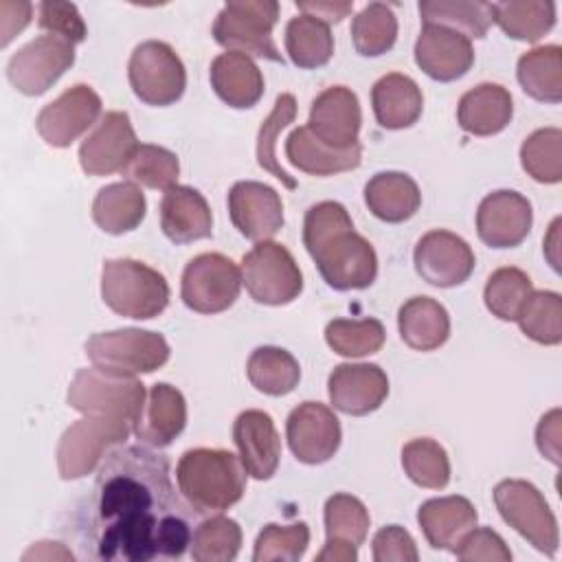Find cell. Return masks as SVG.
I'll use <instances>...</instances> for the list:
<instances>
[{"label": "cell", "mask_w": 562, "mask_h": 562, "mask_svg": "<svg viewBox=\"0 0 562 562\" xmlns=\"http://www.w3.org/2000/svg\"><path fill=\"white\" fill-rule=\"evenodd\" d=\"M520 331L538 345L562 342V299L551 290H533L516 318Z\"/></svg>", "instance_id": "obj_47"}, {"label": "cell", "mask_w": 562, "mask_h": 562, "mask_svg": "<svg viewBox=\"0 0 562 562\" xmlns=\"http://www.w3.org/2000/svg\"><path fill=\"white\" fill-rule=\"evenodd\" d=\"M209 79L213 92L235 110L257 105L266 90L263 75L252 57L233 50H226L211 61Z\"/></svg>", "instance_id": "obj_28"}, {"label": "cell", "mask_w": 562, "mask_h": 562, "mask_svg": "<svg viewBox=\"0 0 562 562\" xmlns=\"http://www.w3.org/2000/svg\"><path fill=\"white\" fill-rule=\"evenodd\" d=\"M536 446L542 457L560 465V408H551L540 417L536 428Z\"/></svg>", "instance_id": "obj_53"}, {"label": "cell", "mask_w": 562, "mask_h": 562, "mask_svg": "<svg viewBox=\"0 0 562 562\" xmlns=\"http://www.w3.org/2000/svg\"><path fill=\"white\" fill-rule=\"evenodd\" d=\"M169 353L162 334L138 327L99 331L86 340V356L92 367L116 375L154 373L169 360Z\"/></svg>", "instance_id": "obj_5"}, {"label": "cell", "mask_w": 562, "mask_h": 562, "mask_svg": "<svg viewBox=\"0 0 562 562\" xmlns=\"http://www.w3.org/2000/svg\"><path fill=\"white\" fill-rule=\"evenodd\" d=\"M285 158L310 176H334L360 167L362 147L358 143L349 149H334L321 143L307 125H301L285 138Z\"/></svg>", "instance_id": "obj_31"}, {"label": "cell", "mask_w": 562, "mask_h": 562, "mask_svg": "<svg viewBox=\"0 0 562 562\" xmlns=\"http://www.w3.org/2000/svg\"><path fill=\"white\" fill-rule=\"evenodd\" d=\"M558 226H560V220H553V224H551V231H549V235H551V239L553 241H544V252H547V257H549V261H551V266L558 270V259H555V255H553V250L558 248L555 244H558Z\"/></svg>", "instance_id": "obj_56"}, {"label": "cell", "mask_w": 562, "mask_h": 562, "mask_svg": "<svg viewBox=\"0 0 562 562\" xmlns=\"http://www.w3.org/2000/svg\"><path fill=\"white\" fill-rule=\"evenodd\" d=\"M492 22L512 40L538 42L555 24V4L549 0L494 2Z\"/></svg>", "instance_id": "obj_36"}, {"label": "cell", "mask_w": 562, "mask_h": 562, "mask_svg": "<svg viewBox=\"0 0 562 562\" xmlns=\"http://www.w3.org/2000/svg\"><path fill=\"white\" fill-rule=\"evenodd\" d=\"M296 9L305 15H312L325 24H338L342 18H347L353 11V2L342 0H316V2H296Z\"/></svg>", "instance_id": "obj_55"}, {"label": "cell", "mask_w": 562, "mask_h": 562, "mask_svg": "<svg viewBox=\"0 0 562 562\" xmlns=\"http://www.w3.org/2000/svg\"><path fill=\"white\" fill-rule=\"evenodd\" d=\"M364 204L382 222L400 224L422 206L417 182L402 171H380L364 184Z\"/></svg>", "instance_id": "obj_32"}, {"label": "cell", "mask_w": 562, "mask_h": 562, "mask_svg": "<svg viewBox=\"0 0 562 562\" xmlns=\"http://www.w3.org/2000/svg\"><path fill=\"white\" fill-rule=\"evenodd\" d=\"M233 226L250 241H268L283 228L281 195L263 182L239 180L228 191Z\"/></svg>", "instance_id": "obj_19"}, {"label": "cell", "mask_w": 562, "mask_h": 562, "mask_svg": "<svg viewBox=\"0 0 562 562\" xmlns=\"http://www.w3.org/2000/svg\"><path fill=\"white\" fill-rule=\"evenodd\" d=\"M463 562H509L512 551L505 540L490 527H472L452 551Z\"/></svg>", "instance_id": "obj_51"}, {"label": "cell", "mask_w": 562, "mask_h": 562, "mask_svg": "<svg viewBox=\"0 0 562 562\" xmlns=\"http://www.w3.org/2000/svg\"><path fill=\"white\" fill-rule=\"evenodd\" d=\"M479 514L465 496L428 498L417 509V522L432 549L454 551L459 540L476 527Z\"/></svg>", "instance_id": "obj_27"}, {"label": "cell", "mask_w": 562, "mask_h": 562, "mask_svg": "<svg viewBox=\"0 0 562 562\" xmlns=\"http://www.w3.org/2000/svg\"><path fill=\"white\" fill-rule=\"evenodd\" d=\"M72 64L75 44L44 33L11 55L7 64V77L18 92L26 97H40L53 88Z\"/></svg>", "instance_id": "obj_13"}, {"label": "cell", "mask_w": 562, "mask_h": 562, "mask_svg": "<svg viewBox=\"0 0 562 562\" xmlns=\"http://www.w3.org/2000/svg\"><path fill=\"white\" fill-rule=\"evenodd\" d=\"M132 92L147 105L165 108L176 103L187 88V70L178 53L160 40L140 42L127 64Z\"/></svg>", "instance_id": "obj_11"}, {"label": "cell", "mask_w": 562, "mask_h": 562, "mask_svg": "<svg viewBox=\"0 0 562 562\" xmlns=\"http://www.w3.org/2000/svg\"><path fill=\"white\" fill-rule=\"evenodd\" d=\"M277 20L279 2L274 0H233L217 13L213 37L226 50L283 64V55L272 40Z\"/></svg>", "instance_id": "obj_6"}, {"label": "cell", "mask_w": 562, "mask_h": 562, "mask_svg": "<svg viewBox=\"0 0 562 562\" xmlns=\"http://www.w3.org/2000/svg\"><path fill=\"white\" fill-rule=\"evenodd\" d=\"M402 468L415 485L426 490H443L450 483L448 452L430 437H417L404 443Z\"/></svg>", "instance_id": "obj_40"}, {"label": "cell", "mask_w": 562, "mask_h": 562, "mask_svg": "<svg viewBox=\"0 0 562 562\" xmlns=\"http://www.w3.org/2000/svg\"><path fill=\"white\" fill-rule=\"evenodd\" d=\"M531 292H533V283L529 274L520 268L505 266L494 270L487 277L483 301H485V307L492 312V316L501 321H516L525 303L529 301Z\"/></svg>", "instance_id": "obj_41"}, {"label": "cell", "mask_w": 562, "mask_h": 562, "mask_svg": "<svg viewBox=\"0 0 562 562\" xmlns=\"http://www.w3.org/2000/svg\"><path fill=\"white\" fill-rule=\"evenodd\" d=\"M512 116L514 101L509 90L490 81L470 88L457 105V121L472 136H494L509 125Z\"/></svg>", "instance_id": "obj_29"}, {"label": "cell", "mask_w": 562, "mask_h": 562, "mask_svg": "<svg viewBox=\"0 0 562 562\" xmlns=\"http://www.w3.org/2000/svg\"><path fill=\"white\" fill-rule=\"evenodd\" d=\"M402 340L415 351L439 349L450 336L448 310L430 296H413L397 312Z\"/></svg>", "instance_id": "obj_33"}, {"label": "cell", "mask_w": 562, "mask_h": 562, "mask_svg": "<svg viewBox=\"0 0 562 562\" xmlns=\"http://www.w3.org/2000/svg\"><path fill=\"white\" fill-rule=\"evenodd\" d=\"M241 290V270L222 252L193 257L182 272V303L198 314H220L228 310Z\"/></svg>", "instance_id": "obj_12"}, {"label": "cell", "mask_w": 562, "mask_h": 562, "mask_svg": "<svg viewBox=\"0 0 562 562\" xmlns=\"http://www.w3.org/2000/svg\"><path fill=\"white\" fill-rule=\"evenodd\" d=\"M307 544H310L307 522L303 520L292 525L268 522L255 540L252 560L255 562H274V560L296 562L305 555Z\"/></svg>", "instance_id": "obj_49"}, {"label": "cell", "mask_w": 562, "mask_h": 562, "mask_svg": "<svg viewBox=\"0 0 562 562\" xmlns=\"http://www.w3.org/2000/svg\"><path fill=\"white\" fill-rule=\"evenodd\" d=\"M169 294L167 279L147 263L130 257L103 261L101 299L119 316L149 321L167 310Z\"/></svg>", "instance_id": "obj_4"}, {"label": "cell", "mask_w": 562, "mask_h": 562, "mask_svg": "<svg viewBox=\"0 0 562 562\" xmlns=\"http://www.w3.org/2000/svg\"><path fill=\"white\" fill-rule=\"evenodd\" d=\"M241 283L261 305H288L303 292V272L283 244L268 239L244 255Z\"/></svg>", "instance_id": "obj_10"}, {"label": "cell", "mask_w": 562, "mask_h": 562, "mask_svg": "<svg viewBox=\"0 0 562 562\" xmlns=\"http://www.w3.org/2000/svg\"><path fill=\"white\" fill-rule=\"evenodd\" d=\"M516 77L525 94L542 103L562 101V48L558 44L536 46L518 57Z\"/></svg>", "instance_id": "obj_35"}, {"label": "cell", "mask_w": 562, "mask_h": 562, "mask_svg": "<svg viewBox=\"0 0 562 562\" xmlns=\"http://www.w3.org/2000/svg\"><path fill=\"white\" fill-rule=\"evenodd\" d=\"M419 15L424 24L457 31L468 40L485 37L492 26V4L479 0H422Z\"/></svg>", "instance_id": "obj_38"}, {"label": "cell", "mask_w": 562, "mask_h": 562, "mask_svg": "<svg viewBox=\"0 0 562 562\" xmlns=\"http://www.w3.org/2000/svg\"><path fill=\"white\" fill-rule=\"evenodd\" d=\"M37 26L48 35H57L70 44H79L88 35L86 22L72 2H42L37 7Z\"/></svg>", "instance_id": "obj_50"}, {"label": "cell", "mask_w": 562, "mask_h": 562, "mask_svg": "<svg viewBox=\"0 0 562 562\" xmlns=\"http://www.w3.org/2000/svg\"><path fill=\"white\" fill-rule=\"evenodd\" d=\"M132 422L108 415H83L70 424L57 443V470L64 481L88 476L105 457L110 446L123 443Z\"/></svg>", "instance_id": "obj_8"}, {"label": "cell", "mask_w": 562, "mask_h": 562, "mask_svg": "<svg viewBox=\"0 0 562 562\" xmlns=\"http://www.w3.org/2000/svg\"><path fill=\"white\" fill-rule=\"evenodd\" d=\"M147 213V200L138 184L123 180L99 189L92 202V220L108 235L134 231Z\"/></svg>", "instance_id": "obj_34"}, {"label": "cell", "mask_w": 562, "mask_h": 562, "mask_svg": "<svg viewBox=\"0 0 562 562\" xmlns=\"http://www.w3.org/2000/svg\"><path fill=\"white\" fill-rule=\"evenodd\" d=\"M303 244L334 290H364L378 277V255L356 233L351 215L340 202L323 200L305 211Z\"/></svg>", "instance_id": "obj_2"}, {"label": "cell", "mask_w": 562, "mask_h": 562, "mask_svg": "<svg viewBox=\"0 0 562 562\" xmlns=\"http://www.w3.org/2000/svg\"><path fill=\"white\" fill-rule=\"evenodd\" d=\"M371 105L380 127L404 130L417 123L424 110V94L415 79L402 72L380 77L371 88Z\"/></svg>", "instance_id": "obj_30"}, {"label": "cell", "mask_w": 562, "mask_h": 562, "mask_svg": "<svg viewBox=\"0 0 562 562\" xmlns=\"http://www.w3.org/2000/svg\"><path fill=\"white\" fill-rule=\"evenodd\" d=\"M195 514L176 494L162 452L151 446L114 448L97 472L86 547L99 560L182 558L191 544Z\"/></svg>", "instance_id": "obj_1"}, {"label": "cell", "mask_w": 562, "mask_h": 562, "mask_svg": "<svg viewBox=\"0 0 562 562\" xmlns=\"http://www.w3.org/2000/svg\"><path fill=\"white\" fill-rule=\"evenodd\" d=\"M415 272L435 288H454L474 272V250L457 233L435 228L419 237L413 250Z\"/></svg>", "instance_id": "obj_14"}, {"label": "cell", "mask_w": 562, "mask_h": 562, "mask_svg": "<svg viewBox=\"0 0 562 562\" xmlns=\"http://www.w3.org/2000/svg\"><path fill=\"white\" fill-rule=\"evenodd\" d=\"M136 132L127 112H105L94 130L79 145V165L88 176H110L123 171L134 149Z\"/></svg>", "instance_id": "obj_17"}, {"label": "cell", "mask_w": 562, "mask_h": 562, "mask_svg": "<svg viewBox=\"0 0 562 562\" xmlns=\"http://www.w3.org/2000/svg\"><path fill=\"white\" fill-rule=\"evenodd\" d=\"M99 116L101 97L90 86L75 83L40 110L35 127L50 147H70Z\"/></svg>", "instance_id": "obj_15"}, {"label": "cell", "mask_w": 562, "mask_h": 562, "mask_svg": "<svg viewBox=\"0 0 562 562\" xmlns=\"http://www.w3.org/2000/svg\"><path fill=\"white\" fill-rule=\"evenodd\" d=\"M233 441L248 476L268 481L274 476L281 459V439L268 413L241 411L233 424Z\"/></svg>", "instance_id": "obj_23"}, {"label": "cell", "mask_w": 562, "mask_h": 562, "mask_svg": "<svg viewBox=\"0 0 562 562\" xmlns=\"http://www.w3.org/2000/svg\"><path fill=\"white\" fill-rule=\"evenodd\" d=\"M371 555L375 562H417L419 560L413 536L400 525H386L373 536Z\"/></svg>", "instance_id": "obj_52"}, {"label": "cell", "mask_w": 562, "mask_h": 562, "mask_svg": "<svg viewBox=\"0 0 562 562\" xmlns=\"http://www.w3.org/2000/svg\"><path fill=\"white\" fill-rule=\"evenodd\" d=\"M520 165L536 182L555 184L562 180V132L540 127L520 145Z\"/></svg>", "instance_id": "obj_46"}, {"label": "cell", "mask_w": 562, "mask_h": 562, "mask_svg": "<svg viewBox=\"0 0 562 562\" xmlns=\"http://www.w3.org/2000/svg\"><path fill=\"white\" fill-rule=\"evenodd\" d=\"M121 173L138 187L167 191L176 187V180L180 176V160L167 147L145 143L134 149Z\"/></svg>", "instance_id": "obj_45"}, {"label": "cell", "mask_w": 562, "mask_h": 562, "mask_svg": "<svg viewBox=\"0 0 562 562\" xmlns=\"http://www.w3.org/2000/svg\"><path fill=\"white\" fill-rule=\"evenodd\" d=\"M492 496L501 518L514 531H518L544 555H555L560 544L558 520L542 492L533 483L522 479H505L494 487Z\"/></svg>", "instance_id": "obj_9"}, {"label": "cell", "mask_w": 562, "mask_h": 562, "mask_svg": "<svg viewBox=\"0 0 562 562\" xmlns=\"http://www.w3.org/2000/svg\"><path fill=\"white\" fill-rule=\"evenodd\" d=\"M189 549L195 562H231L241 549V527L226 516L206 518L193 529Z\"/></svg>", "instance_id": "obj_44"}, {"label": "cell", "mask_w": 562, "mask_h": 562, "mask_svg": "<svg viewBox=\"0 0 562 562\" xmlns=\"http://www.w3.org/2000/svg\"><path fill=\"white\" fill-rule=\"evenodd\" d=\"M33 4L31 2H0V29L2 40L0 44L7 46L29 22H31Z\"/></svg>", "instance_id": "obj_54"}, {"label": "cell", "mask_w": 562, "mask_h": 562, "mask_svg": "<svg viewBox=\"0 0 562 562\" xmlns=\"http://www.w3.org/2000/svg\"><path fill=\"white\" fill-rule=\"evenodd\" d=\"M294 116H296V99L294 94L283 92L277 97L272 112L266 116L257 134V165L270 171L288 189H294L296 180L277 160V138H279V132L294 121Z\"/></svg>", "instance_id": "obj_48"}, {"label": "cell", "mask_w": 562, "mask_h": 562, "mask_svg": "<svg viewBox=\"0 0 562 562\" xmlns=\"http://www.w3.org/2000/svg\"><path fill=\"white\" fill-rule=\"evenodd\" d=\"M415 64L435 81H454L472 68L474 48L457 31L424 24L415 42Z\"/></svg>", "instance_id": "obj_24"}, {"label": "cell", "mask_w": 562, "mask_h": 562, "mask_svg": "<svg viewBox=\"0 0 562 562\" xmlns=\"http://www.w3.org/2000/svg\"><path fill=\"white\" fill-rule=\"evenodd\" d=\"M187 426V402L184 395L167 384L158 382L149 389L145 406L134 422L132 432L136 439L151 448H165L173 443V439Z\"/></svg>", "instance_id": "obj_26"}, {"label": "cell", "mask_w": 562, "mask_h": 562, "mask_svg": "<svg viewBox=\"0 0 562 562\" xmlns=\"http://www.w3.org/2000/svg\"><path fill=\"white\" fill-rule=\"evenodd\" d=\"M176 481L182 498L198 514L224 512L241 501L246 470L231 450L193 448L176 465Z\"/></svg>", "instance_id": "obj_3"}, {"label": "cell", "mask_w": 562, "mask_h": 562, "mask_svg": "<svg viewBox=\"0 0 562 562\" xmlns=\"http://www.w3.org/2000/svg\"><path fill=\"white\" fill-rule=\"evenodd\" d=\"M360 125L362 110L351 88L329 86L312 101L307 127L321 143L334 149H349L358 145Z\"/></svg>", "instance_id": "obj_21"}, {"label": "cell", "mask_w": 562, "mask_h": 562, "mask_svg": "<svg viewBox=\"0 0 562 562\" xmlns=\"http://www.w3.org/2000/svg\"><path fill=\"white\" fill-rule=\"evenodd\" d=\"M70 408L83 415H108L134 422L138 419L147 391L145 384L132 375H116L110 371L79 369L66 395Z\"/></svg>", "instance_id": "obj_7"}, {"label": "cell", "mask_w": 562, "mask_h": 562, "mask_svg": "<svg viewBox=\"0 0 562 562\" xmlns=\"http://www.w3.org/2000/svg\"><path fill=\"white\" fill-rule=\"evenodd\" d=\"M353 48L362 57H378L393 48L397 40V18L384 2L367 4L351 20Z\"/></svg>", "instance_id": "obj_42"}, {"label": "cell", "mask_w": 562, "mask_h": 562, "mask_svg": "<svg viewBox=\"0 0 562 562\" xmlns=\"http://www.w3.org/2000/svg\"><path fill=\"white\" fill-rule=\"evenodd\" d=\"M327 393L336 411L362 417L384 404L389 395V378L378 364L342 362L329 373Z\"/></svg>", "instance_id": "obj_22"}, {"label": "cell", "mask_w": 562, "mask_h": 562, "mask_svg": "<svg viewBox=\"0 0 562 562\" xmlns=\"http://www.w3.org/2000/svg\"><path fill=\"white\" fill-rule=\"evenodd\" d=\"M285 437L292 454L301 463L318 465L338 452L342 430L329 406L321 402H301L288 415Z\"/></svg>", "instance_id": "obj_16"}, {"label": "cell", "mask_w": 562, "mask_h": 562, "mask_svg": "<svg viewBox=\"0 0 562 562\" xmlns=\"http://www.w3.org/2000/svg\"><path fill=\"white\" fill-rule=\"evenodd\" d=\"M246 375L259 393L281 397L296 389L301 380V367L288 349L263 345L250 353L246 362Z\"/></svg>", "instance_id": "obj_37"}, {"label": "cell", "mask_w": 562, "mask_h": 562, "mask_svg": "<svg viewBox=\"0 0 562 562\" xmlns=\"http://www.w3.org/2000/svg\"><path fill=\"white\" fill-rule=\"evenodd\" d=\"M386 340L384 325L378 318H334L325 327V342L345 358H362L378 353Z\"/></svg>", "instance_id": "obj_43"}, {"label": "cell", "mask_w": 562, "mask_h": 562, "mask_svg": "<svg viewBox=\"0 0 562 562\" xmlns=\"http://www.w3.org/2000/svg\"><path fill=\"white\" fill-rule=\"evenodd\" d=\"M531 202L512 189L487 193L476 209V233L490 248H514L531 231Z\"/></svg>", "instance_id": "obj_18"}, {"label": "cell", "mask_w": 562, "mask_h": 562, "mask_svg": "<svg viewBox=\"0 0 562 562\" xmlns=\"http://www.w3.org/2000/svg\"><path fill=\"white\" fill-rule=\"evenodd\" d=\"M160 228L173 244H191L213 235V213L206 198L184 184H176L162 193Z\"/></svg>", "instance_id": "obj_25"}, {"label": "cell", "mask_w": 562, "mask_h": 562, "mask_svg": "<svg viewBox=\"0 0 562 562\" xmlns=\"http://www.w3.org/2000/svg\"><path fill=\"white\" fill-rule=\"evenodd\" d=\"M325 547L316 553V562H356L358 547L369 533V512L364 503L351 494L338 492L325 501Z\"/></svg>", "instance_id": "obj_20"}, {"label": "cell", "mask_w": 562, "mask_h": 562, "mask_svg": "<svg viewBox=\"0 0 562 562\" xmlns=\"http://www.w3.org/2000/svg\"><path fill=\"white\" fill-rule=\"evenodd\" d=\"M285 50L299 68H321L334 55V35L329 24L299 13L285 26Z\"/></svg>", "instance_id": "obj_39"}]
</instances>
